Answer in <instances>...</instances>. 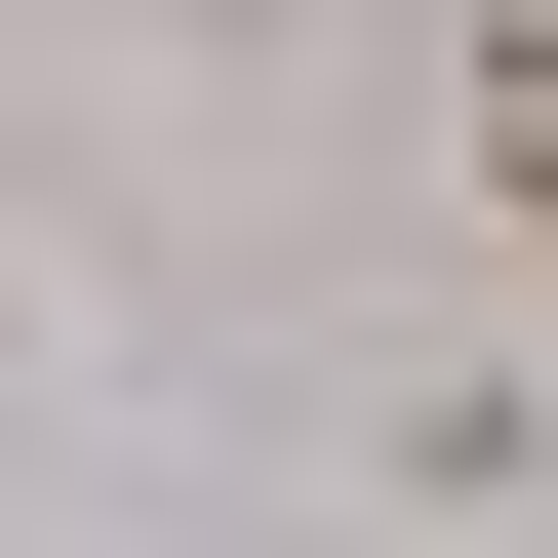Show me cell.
I'll return each mask as SVG.
<instances>
[{
  "instance_id": "obj_1",
  "label": "cell",
  "mask_w": 558,
  "mask_h": 558,
  "mask_svg": "<svg viewBox=\"0 0 558 558\" xmlns=\"http://www.w3.org/2000/svg\"><path fill=\"white\" fill-rule=\"evenodd\" d=\"M439 279L558 319V0H439Z\"/></svg>"
},
{
  "instance_id": "obj_2",
  "label": "cell",
  "mask_w": 558,
  "mask_h": 558,
  "mask_svg": "<svg viewBox=\"0 0 558 558\" xmlns=\"http://www.w3.org/2000/svg\"><path fill=\"white\" fill-rule=\"evenodd\" d=\"M360 478H399V519H519V558H558V360H478V319H439V360H360Z\"/></svg>"
}]
</instances>
